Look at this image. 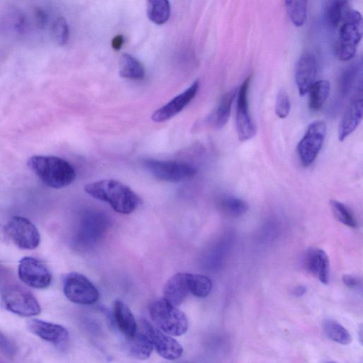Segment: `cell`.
I'll return each instance as SVG.
<instances>
[{
	"label": "cell",
	"instance_id": "17",
	"mask_svg": "<svg viewBox=\"0 0 363 363\" xmlns=\"http://www.w3.org/2000/svg\"><path fill=\"white\" fill-rule=\"evenodd\" d=\"M362 91H357L355 96L348 105L338 130V139L343 141L358 127L363 116V101Z\"/></svg>",
	"mask_w": 363,
	"mask_h": 363
},
{
	"label": "cell",
	"instance_id": "7",
	"mask_svg": "<svg viewBox=\"0 0 363 363\" xmlns=\"http://www.w3.org/2000/svg\"><path fill=\"white\" fill-rule=\"evenodd\" d=\"M63 291L70 301L81 305H91L99 298L96 286L84 275L71 272L63 281Z\"/></svg>",
	"mask_w": 363,
	"mask_h": 363
},
{
	"label": "cell",
	"instance_id": "11",
	"mask_svg": "<svg viewBox=\"0 0 363 363\" xmlns=\"http://www.w3.org/2000/svg\"><path fill=\"white\" fill-rule=\"evenodd\" d=\"M141 325L145 333L149 337L157 354L167 360L179 359L183 353L182 345L170 335L154 326L146 320H142Z\"/></svg>",
	"mask_w": 363,
	"mask_h": 363
},
{
	"label": "cell",
	"instance_id": "25",
	"mask_svg": "<svg viewBox=\"0 0 363 363\" xmlns=\"http://www.w3.org/2000/svg\"><path fill=\"white\" fill-rule=\"evenodd\" d=\"M350 0H326L324 5V16L331 27H337L341 22L343 13Z\"/></svg>",
	"mask_w": 363,
	"mask_h": 363
},
{
	"label": "cell",
	"instance_id": "36",
	"mask_svg": "<svg viewBox=\"0 0 363 363\" xmlns=\"http://www.w3.org/2000/svg\"><path fill=\"white\" fill-rule=\"evenodd\" d=\"M34 16L37 26L40 29H44L48 22L47 13L44 10L38 8L35 10Z\"/></svg>",
	"mask_w": 363,
	"mask_h": 363
},
{
	"label": "cell",
	"instance_id": "28",
	"mask_svg": "<svg viewBox=\"0 0 363 363\" xmlns=\"http://www.w3.org/2000/svg\"><path fill=\"white\" fill-rule=\"evenodd\" d=\"M218 206L223 213L231 217L242 216L248 211V205L244 200L231 195L222 196Z\"/></svg>",
	"mask_w": 363,
	"mask_h": 363
},
{
	"label": "cell",
	"instance_id": "31",
	"mask_svg": "<svg viewBox=\"0 0 363 363\" xmlns=\"http://www.w3.org/2000/svg\"><path fill=\"white\" fill-rule=\"evenodd\" d=\"M189 285L191 294L199 298L207 296L212 289L211 279L203 274L189 273Z\"/></svg>",
	"mask_w": 363,
	"mask_h": 363
},
{
	"label": "cell",
	"instance_id": "4",
	"mask_svg": "<svg viewBox=\"0 0 363 363\" xmlns=\"http://www.w3.org/2000/svg\"><path fill=\"white\" fill-rule=\"evenodd\" d=\"M149 314L159 329L172 336L182 335L188 330L186 315L163 298L150 303Z\"/></svg>",
	"mask_w": 363,
	"mask_h": 363
},
{
	"label": "cell",
	"instance_id": "8",
	"mask_svg": "<svg viewBox=\"0 0 363 363\" xmlns=\"http://www.w3.org/2000/svg\"><path fill=\"white\" fill-rule=\"evenodd\" d=\"M327 127L323 121L311 123L297 145L298 156L305 167H308L318 155L325 135Z\"/></svg>",
	"mask_w": 363,
	"mask_h": 363
},
{
	"label": "cell",
	"instance_id": "35",
	"mask_svg": "<svg viewBox=\"0 0 363 363\" xmlns=\"http://www.w3.org/2000/svg\"><path fill=\"white\" fill-rule=\"evenodd\" d=\"M0 352L7 358H13L17 352V347L9 337L0 332Z\"/></svg>",
	"mask_w": 363,
	"mask_h": 363
},
{
	"label": "cell",
	"instance_id": "30",
	"mask_svg": "<svg viewBox=\"0 0 363 363\" xmlns=\"http://www.w3.org/2000/svg\"><path fill=\"white\" fill-rule=\"evenodd\" d=\"M236 94V89H232L225 94L220 99L214 118V124L217 128H222L228 123Z\"/></svg>",
	"mask_w": 363,
	"mask_h": 363
},
{
	"label": "cell",
	"instance_id": "10",
	"mask_svg": "<svg viewBox=\"0 0 363 363\" xmlns=\"http://www.w3.org/2000/svg\"><path fill=\"white\" fill-rule=\"evenodd\" d=\"M18 275L23 283L34 289H45L52 281V274L46 265L31 257H23L19 261Z\"/></svg>",
	"mask_w": 363,
	"mask_h": 363
},
{
	"label": "cell",
	"instance_id": "26",
	"mask_svg": "<svg viewBox=\"0 0 363 363\" xmlns=\"http://www.w3.org/2000/svg\"><path fill=\"white\" fill-rule=\"evenodd\" d=\"M284 6L292 23L302 26L306 20L308 0H283Z\"/></svg>",
	"mask_w": 363,
	"mask_h": 363
},
{
	"label": "cell",
	"instance_id": "24",
	"mask_svg": "<svg viewBox=\"0 0 363 363\" xmlns=\"http://www.w3.org/2000/svg\"><path fill=\"white\" fill-rule=\"evenodd\" d=\"M330 91V84L327 80L315 81L308 90V106L311 111L320 110L327 101Z\"/></svg>",
	"mask_w": 363,
	"mask_h": 363
},
{
	"label": "cell",
	"instance_id": "23",
	"mask_svg": "<svg viewBox=\"0 0 363 363\" xmlns=\"http://www.w3.org/2000/svg\"><path fill=\"white\" fill-rule=\"evenodd\" d=\"M119 74L125 79H140L145 76V68L135 57L125 53L120 58Z\"/></svg>",
	"mask_w": 363,
	"mask_h": 363
},
{
	"label": "cell",
	"instance_id": "39",
	"mask_svg": "<svg viewBox=\"0 0 363 363\" xmlns=\"http://www.w3.org/2000/svg\"><path fill=\"white\" fill-rule=\"evenodd\" d=\"M306 291V288L303 285H298L292 289L291 294L294 296L299 297L303 295Z\"/></svg>",
	"mask_w": 363,
	"mask_h": 363
},
{
	"label": "cell",
	"instance_id": "32",
	"mask_svg": "<svg viewBox=\"0 0 363 363\" xmlns=\"http://www.w3.org/2000/svg\"><path fill=\"white\" fill-rule=\"evenodd\" d=\"M330 204L335 217L339 222L350 228L357 227L356 218L349 207L337 200H330Z\"/></svg>",
	"mask_w": 363,
	"mask_h": 363
},
{
	"label": "cell",
	"instance_id": "13",
	"mask_svg": "<svg viewBox=\"0 0 363 363\" xmlns=\"http://www.w3.org/2000/svg\"><path fill=\"white\" fill-rule=\"evenodd\" d=\"M106 220L104 215L87 212L82 218L77 234V241L80 245H90L98 241L104 233Z\"/></svg>",
	"mask_w": 363,
	"mask_h": 363
},
{
	"label": "cell",
	"instance_id": "2",
	"mask_svg": "<svg viewBox=\"0 0 363 363\" xmlns=\"http://www.w3.org/2000/svg\"><path fill=\"white\" fill-rule=\"evenodd\" d=\"M27 164L43 183L53 189L67 186L76 177L73 166L59 157L34 155L28 160Z\"/></svg>",
	"mask_w": 363,
	"mask_h": 363
},
{
	"label": "cell",
	"instance_id": "16",
	"mask_svg": "<svg viewBox=\"0 0 363 363\" xmlns=\"http://www.w3.org/2000/svg\"><path fill=\"white\" fill-rule=\"evenodd\" d=\"M28 327L29 330L38 337L57 346L65 345L69 338L67 330L59 324L32 319L28 321Z\"/></svg>",
	"mask_w": 363,
	"mask_h": 363
},
{
	"label": "cell",
	"instance_id": "6",
	"mask_svg": "<svg viewBox=\"0 0 363 363\" xmlns=\"http://www.w3.org/2000/svg\"><path fill=\"white\" fill-rule=\"evenodd\" d=\"M1 300L6 310L20 316L33 317L41 311L40 306L33 294L18 286L6 288L2 293Z\"/></svg>",
	"mask_w": 363,
	"mask_h": 363
},
{
	"label": "cell",
	"instance_id": "14",
	"mask_svg": "<svg viewBox=\"0 0 363 363\" xmlns=\"http://www.w3.org/2000/svg\"><path fill=\"white\" fill-rule=\"evenodd\" d=\"M199 89V81L196 80L187 89L157 109L151 118L155 122L166 121L182 111L195 97Z\"/></svg>",
	"mask_w": 363,
	"mask_h": 363
},
{
	"label": "cell",
	"instance_id": "38",
	"mask_svg": "<svg viewBox=\"0 0 363 363\" xmlns=\"http://www.w3.org/2000/svg\"><path fill=\"white\" fill-rule=\"evenodd\" d=\"M123 40H123V35H116L113 38L112 42H111L113 48L115 50H119L123 46Z\"/></svg>",
	"mask_w": 363,
	"mask_h": 363
},
{
	"label": "cell",
	"instance_id": "20",
	"mask_svg": "<svg viewBox=\"0 0 363 363\" xmlns=\"http://www.w3.org/2000/svg\"><path fill=\"white\" fill-rule=\"evenodd\" d=\"M362 89V63L361 60H357L347 67L342 72L338 89L341 98L347 96L352 89Z\"/></svg>",
	"mask_w": 363,
	"mask_h": 363
},
{
	"label": "cell",
	"instance_id": "37",
	"mask_svg": "<svg viewBox=\"0 0 363 363\" xmlns=\"http://www.w3.org/2000/svg\"><path fill=\"white\" fill-rule=\"evenodd\" d=\"M342 281L347 287L355 288L361 284V279L354 275L345 274L342 277Z\"/></svg>",
	"mask_w": 363,
	"mask_h": 363
},
{
	"label": "cell",
	"instance_id": "29",
	"mask_svg": "<svg viewBox=\"0 0 363 363\" xmlns=\"http://www.w3.org/2000/svg\"><path fill=\"white\" fill-rule=\"evenodd\" d=\"M323 330L329 339L337 343L347 345L352 342L349 331L334 320H325L323 322Z\"/></svg>",
	"mask_w": 363,
	"mask_h": 363
},
{
	"label": "cell",
	"instance_id": "3",
	"mask_svg": "<svg viewBox=\"0 0 363 363\" xmlns=\"http://www.w3.org/2000/svg\"><path fill=\"white\" fill-rule=\"evenodd\" d=\"M338 36L334 45V53L341 61L350 60L355 55L362 36V17L354 9L343 13Z\"/></svg>",
	"mask_w": 363,
	"mask_h": 363
},
{
	"label": "cell",
	"instance_id": "18",
	"mask_svg": "<svg viewBox=\"0 0 363 363\" xmlns=\"http://www.w3.org/2000/svg\"><path fill=\"white\" fill-rule=\"evenodd\" d=\"M191 294L189 285V273H177L166 283L163 298L178 306Z\"/></svg>",
	"mask_w": 363,
	"mask_h": 363
},
{
	"label": "cell",
	"instance_id": "9",
	"mask_svg": "<svg viewBox=\"0 0 363 363\" xmlns=\"http://www.w3.org/2000/svg\"><path fill=\"white\" fill-rule=\"evenodd\" d=\"M6 230L13 242L21 249L34 250L40 244L38 228L25 217H12L6 224Z\"/></svg>",
	"mask_w": 363,
	"mask_h": 363
},
{
	"label": "cell",
	"instance_id": "27",
	"mask_svg": "<svg viewBox=\"0 0 363 363\" xmlns=\"http://www.w3.org/2000/svg\"><path fill=\"white\" fill-rule=\"evenodd\" d=\"M147 16L155 24L166 23L170 16V4L169 0H148Z\"/></svg>",
	"mask_w": 363,
	"mask_h": 363
},
{
	"label": "cell",
	"instance_id": "12",
	"mask_svg": "<svg viewBox=\"0 0 363 363\" xmlns=\"http://www.w3.org/2000/svg\"><path fill=\"white\" fill-rule=\"evenodd\" d=\"M250 84V77H248L242 82L238 90L235 124L238 137L240 141L248 140L256 133V126L249 112Z\"/></svg>",
	"mask_w": 363,
	"mask_h": 363
},
{
	"label": "cell",
	"instance_id": "5",
	"mask_svg": "<svg viewBox=\"0 0 363 363\" xmlns=\"http://www.w3.org/2000/svg\"><path fill=\"white\" fill-rule=\"evenodd\" d=\"M145 169L155 178L167 182H180L192 178L196 169L189 163L174 160L149 159L143 162Z\"/></svg>",
	"mask_w": 363,
	"mask_h": 363
},
{
	"label": "cell",
	"instance_id": "19",
	"mask_svg": "<svg viewBox=\"0 0 363 363\" xmlns=\"http://www.w3.org/2000/svg\"><path fill=\"white\" fill-rule=\"evenodd\" d=\"M306 269L315 276L321 283L327 284L330 277L329 259L326 252L319 248L308 249L305 256Z\"/></svg>",
	"mask_w": 363,
	"mask_h": 363
},
{
	"label": "cell",
	"instance_id": "21",
	"mask_svg": "<svg viewBox=\"0 0 363 363\" xmlns=\"http://www.w3.org/2000/svg\"><path fill=\"white\" fill-rule=\"evenodd\" d=\"M114 322L125 337H130L137 332L135 318L129 307L121 300H116L113 306Z\"/></svg>",
	"mask_w": 363,
	"mask_h": 363
},
{
	"label": "cell",
	"instance_id": "15",
	"mask_svg": "<svg viewBox=\"0 0 363 363\" xmlns=\"http://www.w3.org/2000/svg\"><path fill=\"white\" fill-rule=\"evenodd\" d=\"M317 61L315 57L309 52H303L298 58L295 69V81L301 96L308 92L315 82Z\"/></svg>",
	"mask_w": 363,
	"mask_h": 363
},
{
	"label": "cell",
	"instance_id": "34",
	"mask_svg": "<svg viewBox=\"0 0 363 363\" xmlns=\"http://www.w3.org/2000/svg\"><path fill=\"white\" fill-rule=\"evenodd\" d=\"M291 103L288 94L284 90H280L276 98L275 113L280 118H286L289 113Z\"/></svg>",
	"mask_w": 363,
	"mask_h": 363
},
{
	"label": "cell",
	"instance_id": "22",
	"mask_svg": "<svg viewBox=\"0 0 363 363\" xmlns=\"http://www.w3.org/2000/svg\"><path fill=\"white\" fill-rule=\"evenodd\" d=\"M125 348L128 354L135 359L144 360L148 359L152 354L153 346L147 335L137 332L125 337Z\"/></svg>",
	"mask_w": 363,
	"mask_h": 363
},
{
	"label": "cell",
	"instance_id": "1",
	"mask_svg": "<svg viewBox=\"0 0 363 363\" xmlns=\"http://www.w3.org/2000/svg\"><path fill=\"white\" fill-rule=\"evenodd\" d=\"M85 191L96 199L107 202L116 212L129 214L141 199L129 186L115 179H103L85 186Z\"/></svg>",
	"mask_w": 363,
	"mask_h": 363
},
{
	"label": "cell",
	"instance_id": "33",
	"mask_svg": "<svg viewBox=\"0 0 363 363\" xmlns=\"http://www.w3.org/2000/svg\"><path fill=\"white\" fill-rule=\"evenodd\" d=\"M53 38L59 45H65L69 40V30L67 21L63 17L57 18L52 27Z\"/></svg>",
	"mask_w": 363,
	"mask_h": 363
}]
</instances>
